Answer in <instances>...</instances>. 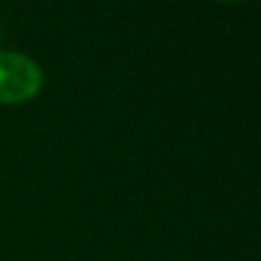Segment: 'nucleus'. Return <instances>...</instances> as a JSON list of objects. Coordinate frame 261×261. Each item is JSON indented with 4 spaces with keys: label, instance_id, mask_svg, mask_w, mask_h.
Wrapping results in <instances>:
<instances>
[{
    "label": "nucleus",
    "instance_id": "nucleus-1",
    "mask_svg": "<svg viewBox=\"0 0 261 261\" xmlns=\"http://www.w3.org/2000/svg\"><path fill=\"white\" fill-rule=\"evenodd\" d=\"M44 73L28 55L0 50V103L14 106L39 94Z\"/></svg>",
    "mask_w": 261,
    "mask_h": 261
},
{
    "label": "nucleus",
    "instance_id": "nucleus-2",
    "mask_svg": "<svg viewBox=\"0 0 261 261\" xmlns=\"http://www.w3.org/2000/svg\"><path fill=\"white\" fill-rule=\"evenodd\" d=\"M220 3H236V0H220Z\"/></svg>",
    "mask_w": 261,
    "mask_h": 261
}]
</instances>
